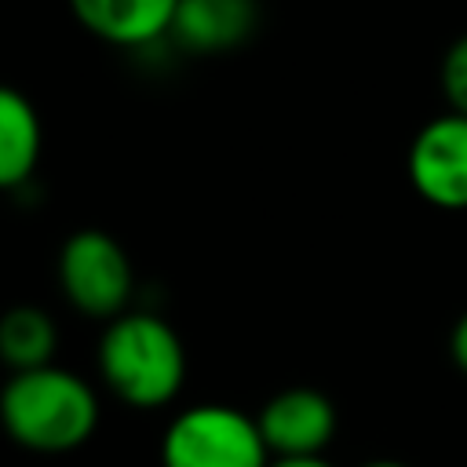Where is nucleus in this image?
Listing matches in <instances>:
<instances>
[{
	"label": "nucleus",
	"instance_id": "f257e3e1",
	"mask_svg": "<svg viewBox=\"0 0 467 467\" xmlns=\"http://www.w3.org/2000/svg\"><path fill=\"white\" fill-rule=\"evenodd\" d=\"M0 427L29 452H73L99 427V398L77 372L55 361L11 372L0 390Z\"/></svg>",
	"mask_w": 467,
	"mask_h": 467
},
{
	"label": "nucleus",
	"instance_id": "f03ea898",
	"mask_svg": "<svg viewBox=\"0 0 467 467\" xmlns=\"http://www.w3.org/2000/svg\"><path fill=\"white\" fill-rule=\"evenodd\" d=\"M99 372L124 405L161 409L182 390L186 350L164 317L150 310H124L106 321L99 339Z\"/></svg>",
	"mask_w": 467,
	"mask_h": 467
},
{
	"label": "nucleus",
	"instance_id": "7ed1b4c3",
	"mask_svg": "<svg viewBox=\"0 0 467 467\" xmlns=\"http://www.w3.org/2000/svg\"><path fill=\"white\" fill-rule=\"evenodd\" d=\"M255 416L234 405H190L161 438V467H270Z\"/></svg>",
	"mask_w": 467,
	"mask_h": 467
},
{
	"label": "nucleus",
	"instance_id": "20e7f679",
	"mask_svg": "<svg viewBox=\"0 0 467 467\" xmlns=\"http://www.w3.org/2000/svg\"><path fill=\"white\" fill-rule=\"evenodd\" d=\"M58 285L66 303L95 321H113L135 292L131 259L106 230H77L58 248Z\"/></svg>",
	"mask_w": 467,
	"mask_h": 467
},
{
	"label": "nucleus",
	"instance_id": "39448f33",
	"mask_svg": "<svg viewBox=\"0 0 467 467\" xmlns=\"http://www.w3.org/2000/svg\"><path fill=\"white\" fill-rule=\"evenodd\" d=\"M409 182L434 208H467V113L449 109L416 131L409 146Z\"/></svg>",
	"mask_w": 467,
	"mask_h": 467
},
{
	"label": "nucleus",
	"instance_id": "423d86ee",
	"mask_svg": "<svg viewBox=\"0 0 467 467\" xmlns=\"http://www.w3.org/2000/svg\"><path fill=\"white\" fill-rule=\"evenodd\" d=\"M270 456H317L336 438V405L314 387L277 390L255 416Z\"/></svg>",
	"mask_w": 467,
	"mask_h": 467
},
{
	"label": "nucleus",
	"instance_id": "0eeeda50",
	"mask_svg": "<svg viewBox=\"0 0 467 467\" xmlns=\"http://www.w3.org/2000/svg\"><path fill=\"white\" fill-rule=\"evenodd\" d=\"M259 22L255 0H179L168 36L193 55L241 47Z\"/></svg>",
	"mask_w": 467,
	"mask_h": 467
},
{
	"label": "nucleus",
	"instance_id": "6e6552de",
	"mask_svg": "<svg viewBox=\"0 0 467 467\" xmlns=\"http://www.w3.org/2000/svg\"><path fill=\"white\" fill-rule=\"evenodd\" d=\"M179 0H69L73 18L117 47H146L168 36Z\"/></svg>",
	"mask_w": 467,
	"mask_h": 467
},
{
	"label": "nucleus",
	"instance_id": "1a4fd4ad",
	"mask_svg": "<svg viewBox=\"0 0 467 467\" xmlns=\"http://www.w3.org/2000/svg\"><path fill=\"white\" fill-rule=\"evenodd\" d=\"M40 142L44 131L33 102L18 88L0 84V190H18L33 179Z\"/></svg>",
	"mask_w": 467,
	"mask_h": 467
},
{
	"label": "nucleus",
	"instance_id": "9d476101",
	"mask_svg": "<svg viewBox=\"0 0 467 467\" xmlns=\"http://www.w3.org/2000/svg\"><path fill=\"white\" fill-rule=\"evenodd\" d=\"M58 350L55 317L36 303H18L0 314V361L11 372L51 365Z\"/></svg>",
	"mask_w": 467,
	"mask_h": 467
},
{
	"label": "nucleus",
	"instance_id": "9b49d317",
	"mask_svg": "<svg viewBox=\"0 0 467 467\" xmlns=\"http://www.w3.org/2000/svg\"><path fill=\"white\" fill-rule=\"evenodd\" d=\"M438 80H441V95H445L449 109L467 113V33L456 36V40L445 47Z\"/></svg>",
	"mask_w": 467,
	"mask_h": 467
},
{
	"label": "nucleus",
	"instance_id": "f8f14e48",
	"mask_svg": "<svg viewBox=\"0 0 467 467\" xmlns=\"http://www.w3.org/2000/svg\"><path fill=\"white\" fill-rule=\"evenodd\" d=\"M449 354H452V365L467 376V310L456 317V325L449 332Z\"/></svg>",
	"mask_w": 467,
	"mask_h": 467
},
{
	"label": "nucleus",
	"instance_id": "ddd939ff",
	"mask_svg": "<svg viewBox=\"0 0 467 467\" xmlns=\"http://www.w3.org/2000/svg\"><path fill=\"white\" fill-rule=\"evenodd\" d=\"M270 467H332V463L317 452V456H274Z\"/></svg>",
	"mask_w": 467,
	"mask_h": 467
},
{
	"label": "nucleus",
	"instance_id": "4468645a",
	"mask_svg": "<svg viewBox=\"0 0 467 467\" xmlns=\"http://www.w3.org/2000/svg\"><path fill=\"white\" fill-rule=\"evenodd\" d=\"M361 467H409V463H401V460H368Z\"/></svg>",
	"mask_w": 467,
	"mask_h": 467
}]
</instances>
